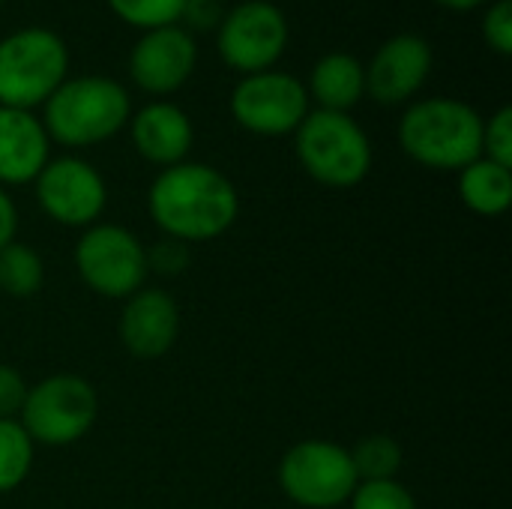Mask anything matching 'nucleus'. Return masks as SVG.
Listing matches in <instances>:
<instances>
[{"instance_id":"obj_28","label":"nucleus","mask_w":512,"mask_h":509,"mask_svg":"<svg viewBox=\"0 0 512 509\" xmlns=\"http://www.w3.org/2000/svg\"><path fill=\"white\" fill-rule=\"evenodd\" d=\"M225 9H222V0H186L183 3V15H180V24H186V30H213L219 27Z\"/></svg>"},{"instance_id":"obj_10","label":"nucleus","mask_w":512,"mask_h":509,"mask_svg":"<svg viewBox=\"0 0 512 509\" xmlns=\"http://www.w3.org/2000/svg\"><path fill=\"white\" fill-rule=\"evenodd\" d=\"M285 45L288 18L270 0H243L225 9L216 27V51L240 75L276 69Z\"/></svg>"},{"instance_id":"obj_16","label":"nucleus","mask_w":512,"mask_h":509,"mask_svg":"<svg viewBox=\"0 0 512 509\" xmlns=\"http://www.w3.org/2000/svg\"><path fill=\"white\" fill-rule=\"evenodd\" d=\"M51 159V138L33 111L0 105V186H27Z\"/></svg>"},{"instance_id":"obj_9","label":"nucleus","mask_w":512,"mask_h":509,"mask_svg":"<svg viewBox=\"0 0 512 509\" xmlns=\"http://www.w3.org/2000/svg\"><path fill=\"white\" fill-rule=\"evenodd\" d=\"M309 111L306 84L282 69L243 75L231 90V117L240 129L261 138L294 135Z\"/></svg>"},{"instance_id":"obj_18","label":"nucleus","mask_w":512,"mask_h":509,"mask_svg":"<svg viewBox=\"0 0 512 509\" xmlns=\"http://www.w3.org/2000/svg\"><path fill=\"white\" fill-rule=\"evenodd\" d=\"M459 198L477 216H501L512 204V168L486 156L459 171Z\"/></svg>"},{"instance_id":"obj_26","label":"nucleus","mask_w":512,"mask_h":509,"mask_svg":"<svg viewBox=\"0 0 512 509\" xmlns=\"http://www.w3.org/2000/svg\"><path fill=\"white\" fill-rule=\"evenodd\" d=\"M189 264V246L171 237H162L153 249H147V267L165 276H177L183 273Z\"/></svg>"},{"instance_id":"obj_11","label":"nucleus","mask_w":512,"mask_h":509,"mask_svg":"<svg viewBox=\"0 0 512 509\" xmlns=\"http://www.w3.org/2000/svg\"><path fill=\"white\" fill-rule=\"evenodd\" d=\"M36 201L42 213L66 228H90L99 222L108 204V189L102 174L81 156L48 159L33 180Z\"/></svg>"},{"instance_id":"obj_23","label":"nucleus","mask_w":512,"mask_h":509,"mask_svg":"<svg viewBox=\"0 0 512 509\" xmlns=\"http://www.w3.org/2000/svg\"><path fill=\"white\" fill-rule=\"evenodd\" d=\"M348 504H351V509H420L417 498L396 480L357 483Z\"/></svg>"},{"instance_id":"obj_8","label":"nucleus","mask_w":512,"mask_h":509,"mask_svg":"<svg viewBox=\"0 0 512 509\" xmlns=\"http://www.w3.org/2000/svg\"><path fill=\"white\" fill-rule=\"evenodd\" d=\"M75 270L93 294L126 300L147 282V246L123 225L96 222L75 243Z\"/></svg>"},{"instance_id":"obj_12","label":"nucleus","mask_w":512,"mask_h":509,"mask_svg":"<svg viewBox=\"0 0 512 509\" xmlns=\"http://www.w3.org/2000/svg\"><path fill=\"white\" fill-rule=\"evenodd\" d=\"M198 42L183 24L144 30L129 51V78L144 93L165 99L177 93L195 72Z\"/></svg>"},{"instance_id":"obj_21","label":"nucleus","mask_w":512,"mask_h":509,"mask_svg":"<svg viewBox=\"0 0 512 509\" xmlns=\"http://www.w3.org/2000/svg\"><path fill=\"white\" fill-rule=\"evenodd\" d=\"M351 462L360 483L396 480L402 468V447L390 435H369L351 450Z\"/></svg>"},{"instance_id":"obj_20","label":"nucleus","mask_w":512,"mask_h":509,"mask_svg":"<svg viewBox=\"0 0 512 509\" xmlns=\"http://www.w3.org/2000/svg\"><path fill=\"white\" fill-rule=\"evenodd\" d=\"M33 447L18 420H0V495L15 492L30 477Z\"/></svg>"},{"instance_id":"obj_13","label":"nucleus","mask_w":512,"mask_h":509,"mask_svg":"<svg viewBox=\"0 0 512 509\" xmlns=\"http://www.w3.org/2000/svg\"><path fill=\"white\" fill-rule=\"evenodd\" d=\"M432 45L420 33L390 36L366 66V93L381 105L411 102L432 75Z\"/></svg>"},{"instance_id":"obj_1","label":"nucleus","mask_w":512,"mask_h":509,"mask_svg":"<svg viewBox=\"0 0 512 509\" xmlns=\"http://www.w3.org/2000/svg\"><path fill=\"white\" fill-rule=\"evenodd\" d=\"M147 210L165 237L189 246L222 237L240 216V195L219 168L186 159L159 171Z\"/></svg>"},{"instance_id":"obj_31","label":"nucleus","mask_w":512,"mask_h":509,"mask_svg":"<svg viewBox=\"0 0 512 509\" xmlns=\"http://www.w3.org/2000/svg\"><path fill=\"white\" fill-rule=\"evenodd\" d=\"M0 3H6V0H0Z\"/></svg>"},{"instance_id":"obj_4","label":"nucleus","mask_w":512,"mask_h":509,"mask_svg":"<svg viewBox=\"0 0 512 509\" xmlns=\"http://www.w3.org/2000/svg\"><path fill=\"white\" fill-rule=\"evenodd\" d=\"M303 171L327 189H354L372 171V141L345 111L315 108L294 132Z\"/></svg>"},{"instance_id":"obj_5","label":"nucleus","mask_w":512,"mask_h":509,"mask_svg":"<svg viewBox=\"0 0 512 509\" xmlns=\"http://www.w3.org/2000/svg\"><path fill=\"white\" fill-rule=\"evenodd\" d=\"M69 78V48L48 27H21L0 39V105L33 111Z\"/></svg>"},{"instance_id":"obj_22","label":"nucleus","mask_w":512,"mask_h":509,"mask_svg":"<svg viewBox=\"0 0 512 509\" xmlns=\"http://www.w3.org/2000/svg\"><path fill=\"white\" fill-rule=\"evenodd\" d=\"M108 9L135 30H156L168 24H180L186 0H105Z\"/></svg>"},{"instance_id":"obj_2","label":"nucleus","mask_w":512,"mask_h":509,"mask_svg":"<svg viewBox=\"0 0 512 509\" xmlns=\"http://www.w3.org/2000/svg\"><path fill=\"white\" fill-rule=\"evenodd\" d=\"M408 159L432 171H462L483 156V114L453 96L417 99L399 120Z\"/></svg>"},{"instance_id":"obj_25","label":"nucleus","mask_w":512,"mask_h":509,"mask_svg":"<svg viewBox=\"0 0 512 509\" xmlns=\"http://www.w3.org/2000/svg\"><path fill=\"white\" fill-rule=\"evenodd\" d=\"M483 39L486 45L501 54L510 57L512 54V0H489L483 21H480Z\"/></svg>"},{"instance_id":"obj_29","label":"nucleus","mask_w":512,"mask_h":509,"mask_svg":"<svg viewBox=\"0 0 512 509\" xmlns=\"http://www.w3.org/2000/svg\"><path fill=\"white\" fill-rule=\"evenodd\" d=\"M15 231H18V207L9 198V192L0 186V249L15 240Z\"/></svg>"},{"instance_id":"obj_27","label":"nucleus","mask_w":512,"mask_h":509,"mask_svg":"<svg viewBox=\"0 0 512 509\" xmlns=\"http://www.w3.org/2000/svg\"><path fill=\"white\" fill-rule=\"evenodd\" d=\"M30 384L21 378L18 369L0 363V420H18Z\"/></svg>"},{"instance_id":"obj_24","label":"nucleus","mask_w":512,"mask_h":509,"mask_svg":"<svg viewBox=\"0 0 512 509\" xmlns=\"http://www.w3.org/2000/svg\"><path fill=\"white\" fill-rule=\"evenodd\" d=\"M483 156L512 168V108L501 105L489 120H483Z\"/></svg>"},{"instance_id":"obj_15","label":"nucleus","mask_w":512,"mask_h":509,"mask_svg":"<svg viewBox=\"0 0 512 509\" xmlns=\"http://www.w3.org/2000/svg\"><path fill=\"white\" fill-rule=\"evenodd\" d=\"M129 135L141 159L159 168H171L186 162L192 144H195V129L189 114L168 102V99H153L144 108H138L129 117Z\"/></svg>"},{"instance_id":"obj_3","label":"nucleus","mask_w":512,"mask_h":509,"mask_svg":"<svg viewBox=\"0 0 512 509\" xmlns=\"http://www.w3.org/2000/svg\"><path fill=\"white\" fill-rule=\"evenodd\" d=\"M132 117L129 90L108 75L66 78L42 105V126L63 147H96L126 129Z\"/></svg>"},{"instance_id":"obj_30","label":"nucleus","mask_w":512,"mask_h":509,"mask_svg":"<svg viewBox=\"0 0 512 509\" xmlns=\"http://www.w3.org/2000/svg\"><path fill=\"white\" fill-rule=\"evenodd\" d=\"M435 3H441L444 9H453V12H468V9L486 6L489 0H435Z\"/></svg>"},{"instance_id":"obj_14","label":"nucleus","mask_w":512,"mask_h":509,"mask_svg":"<svg viewBox=\"0 0 512 509\" xmlns=\"http://www.w3.org/2000/svg\"><path fill=\"white\" fill-rule=\"evenodd\" d=\"M123 348L138 360L165 357L180 336V306L159 288H141L123 300L117 321Z\"/></svg>"},{"instance_id":"obj_7","label":"nucleus","mask_w":512,"mask_h":509,"mask_svg":"<svg viewBox=\"0 0 512 509\" xmlns=\"http://www.w3.org/2000/svg\"><path fill=\"white\" fill-rule=\"evenodd\" d=\"M351 450L333 441H300L279 462V486L291 504L303 509H336L357 489Z\"/></svg>"},{"instance_id":"obj_6","label":"nucleus","mask_w":512,"mask_h":509,"mask_svg":"<svg viewBox=\"0 0 512 509\" xmlns=\"http://www.w3.org/2000/svg\"><path fill=\"white\" fill-rule=\"evenodd\" d=\"M99 417V396L81 375H48L27 390L18 423L33 444L69 447L81 441Z\"/></svg>"},{"instance_id":"obj_17","label":"nucleus","mask_w":512,"mask_h":509,"mask_svg":"<svg viewBox=\"0 0 512 509\" xmlns=\"http://www.w3.org/2000/svg\"><path fill=\"white\" fill-rule=\"evenodd\" d=\"M306 93L318 108L348 114L366 96V63L348 51H330L315 60Z\"/></svg>"},{"instance_id":"obj_19","label":"nucleus","mask_w":512,"mask_h":509,"mask_svg":"<svg viewBox=\"0 0 512 509\" xmlns=\"http://www.w3.org/2000/svg\"><path fill=\"white\" fill-rule=\"evenodd\" d=\"M45 282V264L39 252L24 243H9L0 249V291L15 300L33 297Z\"/></svg>"}]
</instances>
